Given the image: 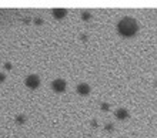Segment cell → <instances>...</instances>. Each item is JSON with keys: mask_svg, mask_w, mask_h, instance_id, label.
Wrapping results in <instances>:
<instances>
[{"mask_svg": "<svg viewBox=\"0 0 157 138\" xmlns=\"http://www.w3.org/2000/svg\"><path fill=\"white\" fill-rule=\"evenodd\" d=\"M137 28H139L137 21L134 20V19H132V17H124V19H121L119 26H117L119 33L121 36H126V37L134 36L137 33Z\"/></svg>", "mask_w": 157, "mask_h": 138, "instance_id": "1", "label": "cell"}, {"mask_svg": "<svg viewBox=\"0 0 157 138\" xmlns=\"http://www.w3.org/2000/svg\"><path fill=\"white\" fill-rule=\"evenodd\" d=\"M39 84H40V80H39L36 74H32V76L26 78V85L30 87V88H36V87H39Z\"/></svg>", "mask_w": 157, "mask_h": 138, "instance_id": "2", "label": "cell"}, {"mask_svg": "<svg viewBox=\"0 0 157 138\" xmlns=\"http://www.w3.org/2000/svg\"><path fill=\"white\" fill-rule=\"evenodd\" d=\"M53 88L56 91H63V90L66 88V83L64 80H54L53 81Z\"/></svg>", "mask_w": 157, "mask_h": 138, "instance_id": "3", "label": "cell"}, {"mask_svg": "<svg viewBox=\"0 0 157 138\" xmlns=\"http://www.w3.org/2000/svg\"><path fill=\"white\" fill-rule=\"evenodd\" d=\"M77 91L80 94H83V95H86V94L90 91V88H89V85H87V84H78Z\"/></svg>", "mask_w": 157, "mask_h": 138, "instance_id": "4", "label": "cell"}, {"mask_svg": "<svg viewBox=\"0 0 157 138\" xmlns=\"http://www.w3.org/2000/svg\"><path fill=\"white\" fill-rule=\"evenodd\" d=\"M116 115H117V118H120V120H124V118H127V111L124 110V108H120V110H117Z\"/></svg>", "mask_w": 157, "mask_h": 138, "instance_id": "5", "label": "cell"}, {"mask_svg": "<svg viewBox=\"0 0 157 138\" xmlns=\"http://www.w3.org/2000/svg\"><path fill=\"white\" fill-rule=\"evenodd\" d=\"M54 16L57 17V19H62V17L66 16V10L64 9H57V10H54Z\"/></svg>", "mask_w": 157, "mask_h": 138, "instance_id": "6", "label": "cell"}, {"mask_svg": "<svg viewBox=\"0 0 157 138\" xmlns=\"http://www.w3.org/2000/svg\"><path fill=\"white\" fill-rule=\"evenodd\" d=\"M4 78H6V76L3 73H0V81H4Z\"/></svg>", "mask_w": 157, "mask_h": 138, "instance_id": "7", "label": "cell"}]
</instances>
